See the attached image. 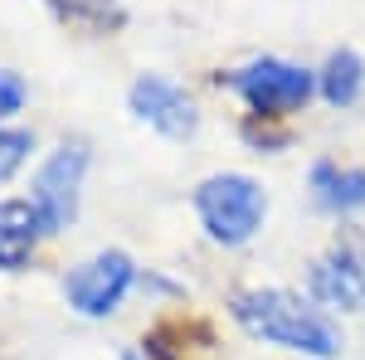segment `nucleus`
Returning <instances> with one entry per match:
<instances>
[{"label":"nucleus","mask_w":365,"mask_h":360,"mask_svg":"<svg viewBox=\"0 0 365 360\" xmlns=\"http://www.w3.org/2000/svg\"><path fill=\"white\" fill-rule=\"evenodd\" d=\"M34 151V137L29 132H15V127H0V180H10L15 170L29 161Z\"/></svg>","instance_id":"obj_12"},{"label":"nucleus","mask_w":365,"mask_h":360,"mask_svg":"<svg viewBox=\"0 0 365 360\" xmlns=\"http://www.w3.org/2000/svg\"><path fill=\"white\" fill-rule=\"evenodd\" d=\"M317 88H322V98L331 108H351L365 88V58L356 49H336V54L327 58V68L317 73Z\"/></svg>","instance_id":"obj_10"},{"label":"nucleus","mask_w":365,"mask_h":360,"mask_svg":"<svg viewBox=\"0 0 365 360\" xmlns=\"http://www.w3.org/2000/svg\"><path fill=\"white\" fill-rule=\"evenodd\" d=\"M229 88L258 117H287V112L307 108V98L317 93V73L287 63V58H253V63L229 73Z\"/></svg>","instance_id":"obj_3"},{"label":"nucleus","mask_w":365,"mask_h":360,"mask_svg":"<svg viewBox=\"0 0 365 360\" xmlns=\"http://www.w3.org/2000/svg\"><path fill=\"white\" fill-rule=\"evenodd\" d=\"M312 297L331 312H365V244L336 239L307 273Z\"/></svg>","instance_id":"obj_6"},{"label":"nucleus","mask_w":365,"mask_h":360,"mask_svg":"<svg viewBox=\"0 0 365 360\" xmlns=\"http://www.w3.org/2000/svg\"><path fill=\"white\" fill-rule=\"evenodd\" d=\"M44 239V220L29 200H0V273H25Z\"/></svg>","instance_id":"obj_8"},{"label":"nucleus","mask_w":365,"mask_h":360,"mask_svg":"<svg viewBox=\"0 0 365 360\" xmlns=\"http://www.w3.org/2000/svg\"><path fill=\"white\" fill-rule=\"evenodd\" d=\"M25 78H20V73H10V68H0V122H5V117H15V112L25 108Z\"/></svg>","instance_id":"obj_13"},{"label":"nucleus","mask_w":365,"mask_h":360,"mask_svg":"<svg viewBox=\"0 0 365 360\" xmlns=\"http://www.w3.org/2000/svg\"><path fill=\"white\" fill-rule=\"evenodd\" d=\"M83 175H88V141H63L54 156L39 166L29 205L39 210V220H44V234H58V229H68V224L78 220Z\"/></svg>","instance_id":"obj_5"},{"label":"nucleus","mask_w":365,"mask_h":360,"mask_svg":"<svg viewBox=\"0 0 365 360\" xmlns=\"http://www.w3.org/2000/svg\"><path fill=\"white\" fill-rule=\"evenodd\" d=\"M137 282V263L122 249H103L63 273V297L78 317H113Z\"/></svg>","instance_id":"obj_4"},{"label":"nucleus","mask_w":365,"mask_h":360,"mask_svg":"<svg viewBox=\"0 0 365 360\" xmlns=\"http://www.w3.org/2000/svg\"><path fill=\"white\" fill-rule=\"evenodd\" d=\"M49 10L78 34H117L127 25V10L117 0H49Z\"/></svg>","instance_id":"obj_11"},{"label":"nucleus","mask_w":365,"mask_h":360,"mask_svg":"<svg viewBox=\"0 0 365 360\" xmlns=\"http://www.w3.org/2000/svg\"><path fill=\"white\" fill-rule=\"evenodd\" d=\"M229 312H234V322L244 331L268 341V346L297 351V356H317V360L341 351L336 322L322 307H312L297 292H287V287H249V292H239L229 302Z\"/></svg>","instance_id":"obj_1"},{"label":"nucleus","mask_w":365,"mask_h":360,"mask_svg":"<svg viewBox=\"0 0 365 360\" xmlns=\"http://www.w3.org/2000/svg\"><path fill=\"white\" fill-rule=\"evenodd\" d=\"M127 108H132L137 122H146V127H156L161 137H175V141L195 137V127H200V112H195V103H190V93L175 88L170 78H156V73H146V78L132 83Z\"/></svg>","instance_id":"obj_7"},{"label":"nucleus","mask_w":365,"mask_h":360,"mask_svg":"<svg viewBox=\"0 0 365 360\" xmlns=\"http://www.w3.org/2000/svg\"><path fill=\"white\" fill-rule=\"evenodd\" d=\"M195 215L205 224V234L225 249H239L249 244L253 234L268 220V190L244 175V170H220L210 180H200L195 190Z\"/></svg>","instance_id":"obj_2"},{"label":"nucleus","mask_w":365,"mask_h":360,"mask_svg":"<svg viewBox=\"0 0 365 360\" xmlns=\"http://www.w3.org/2000/svg\"><path fill=\"white\" fill-rule=\"evenodd\" d=\"M122 360H137V356H122Z\"/></svg>","instance_id":"obj_14"},{"label":"nucleus","mask_w":365,"mask_h":360,"mask_svg":"<svg viewBox=\"0 0 365 360\" xmlns=\"http://www.w3.org/2000/svg\"><path fill=\"white\" fill-rule=\"evenodd\" d=\"M312 190H317V205L322 210H361L365 205V170H341L331 161H322V166L312 170Z\"/></svg>","instance_id":"obj_9"}]
</instances>
